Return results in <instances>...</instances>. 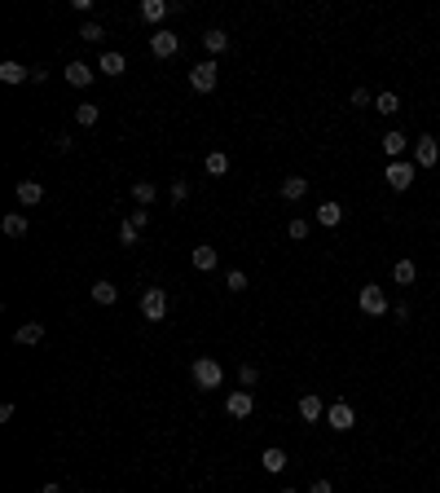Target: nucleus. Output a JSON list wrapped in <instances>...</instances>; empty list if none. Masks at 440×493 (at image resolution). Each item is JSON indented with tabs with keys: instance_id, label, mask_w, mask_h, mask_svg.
I'll list each match as a JSON object with an SVG mask.
<instances>
[{
	"instance_id": "21",
	"label": "nucleus",
	"mask_w": 440,
	"mask_h": 493,
	"mask_svg": "<svg viewBox=\"0 0 440 493\" xmlns=\"http://www.w3.org/2000/svg\"><path fill=\"white\" fill-rule=\"evenodd\" d=\"M97 71L115 79V75H124V71H128V62H124V53H102V62H97Z\"/></svg>"
},
{
	"instance_id": "28",
	"label": "nucleus",
	"mask_w": 440,
	"mask_h": 493,
	"mask_svg": "<svg viewBox=\"0 0 440 493\" xmlns=\"http://www.w3.org/2000/svg\"><path fill=\"white\" fill-rule=\"evenodd\" d=\"M154 194H159V190H154V180H137V185H133V199H137L141 207H150V203H154Z\"/></svg>"
},
{
	"instance_id": "17",
	"label": "nucleus",
	"mask_w": 440,
	"mask_h": 493,
	"mask_svg": "<svg viewBox=\"0 0 440 493\" xmlns=\"http://www.w3.org/2000/svg\"><path fill=\"white\" fill-rule=\"evenodd\" d=\"M260 467H265L269 475H278V471H286V454H282L278 445H269L265 454H260Z\"/></svg>"
},
{
	"instance_id": "25",
	"label": "nucleus",
	"mask_w": 440,
	"mask_h": 493,
	"mask_svg": "<svg viewBox=\"0 0 440 493\" xmlns=\"http://www.w3.org/2000/svg\"><path fill=\"white\" fill-rule=\"evenodd\" d=\"M317 221H321V225H331V229H335L339 221H344V207H339L335 199H331V203H321V207H317Z\"/></svg>"
},
{
	"instance_id": "3",
	"label": "nucleus",
	"mask_w": 440,
	"mask_h": 493,
	"mask_svg": "<svg viewBox=\"0 0 440 493\" xmlns=\"http://www.w3.org/2000/svg\"><path fill=\"white\" fill-rule=\"evenodd\" d=\"M189 374H194V383H199L203 392H207V388H220V379H225L220 361H211V357H199V361L189 366Z\"/></svg>"
},
{
	"instance_id": "37",
	"label": "nucleus",
	"mask_w": 440,
	"mask_h": 493,
	"mask_svg": "<svg viewBox=\"0 0 440 493\" xmlns=\"http://www.w3.org/2000/svg\"><path fill=\"white\" fill-rule=\"evenodd\" d=\"M308 493H335V485L331 480H313V485H308Z\"/></svg>"
},
{
	"instance_id": "16",
	"label": "nucleus",
	"mask_w": 440,
	"mask_h": 493,
	"mask_svg": "<svg viewBox=\"0 0 440 493\" xmlns=\"http://www.w3.org/2000/svg\"><path fill=\"white\" fill-rule=\"evenodd\" d=\"M405 145H410V137H405V133H396V128H392V133H383V155L392 159V163L405 155Z\"/></svg>"
},
{
	"instance_id": "32",
	"label": "nucleus",
	"mask_w": 440,
	"mask_h": 493,
	"mask_svg": "<svg viewBox=\"0 0 440 493\" xmlns=\"http://www.w3.org/2000/svg\"><path fill=\"white\" fill-rule=\"evenodd\" d=\"M255 379H260V370L251 366V361H247V366H238V383H242V388H251Z\"/></svg>"
},
{
	"instance_id": "30",
	"label": "nucleus",
	"mask_w": 440,
	"mask_h": 493,
	"mask_svg": "<svg viewBox=\"0 0 440 493\" xmlns=\"http://www.w3.org/2000/svg\"><path fill=\"white\" fill-rule=\"evenodd\" d=\"M225 287H229V291L238 295V291H247L251 282H247V273H242V269H229V273H225Z\"/></svg>"
},
{
	"instance_id": "8",
	"label": "nucleus",
	"mask_w": 440,
	"mask_h": 493,
	"mask_svg": "<svg viewBox=\"0 0 440 493\" xmlns=\"http://www.w3.org/2000/svg\"><path fill=\"white\" fill-rule=\"evenodd\" d=\"M251 409H255V401H251L247 388H238V392H229V397H225V414H229V419H247Z\"/></svg>"
},
{
	"instance_id": "9",
	"label": "nucleus",
	"mask_w": 440,
	"mask_h": 493,
	"mask_svg": "<svg viewBox=\"0 0 440 493\" xmlns=\"http://www.w3.org/2000/svg\"><path fill=\"white\" fill-rule=\"evenodd\" d=\"M176 48H181V40H176V36H172V31H168V27H159V31H150V53H154V58H172V53H176Z\"/></svg>"
},
{
	"instance_id": "33",
	"label": "nucleus",
	"mask_w": 440,
	"mask_h": 493,
	"mask_svg": "<svg viewBox=\"0 0 440 493\" xmlns=\"http://www.w3.org/2000/svg\"><path fill=\"white\" fill-rule=\"evenodd\" d=\"M79 40L97 44V40H102V27H97V22H84V27H79Z\"/></svg>"
},
{
	"instance_id": "1",
	"label": "nucleus",
	"mask_w": 440,
	"mask_h": 493,
	"mask_svg": "<svg viewBox=\"0 0 440 493\" xmlns=\"http://www.w3.org/2000/svg\"><path fill=\"white\" fill-rule=\"evenodd\" d=\"M356 304H361V313L366 317H383V313H392V304H387V295L379 291V282H366L361 295H356Z\"/></svg>"
},
{
	"instance_id": "14",
	"label": "nucleus",
	"mask_w": 440,
	"mask_h": 493,
	"mask_svg": "<svg viewBox=\"0 0 440 493\" xmlns=\"http://www.w3.org/2000/svg\"><path fill=\"white\" fill-rule=\"evenodd\" d=\"M13 339H18L22 348H36V343L44 339V326H40V322H22L18 331H13Z\"/></svg>"
},
{
	"instance_id": "5",
	"label": "nucleus",
	"mask_w": 440,
	"mask_h": 493,
	"mask_svg": "<svg viewBox=\"0 0 440 493\" xmlns=\"http://www.w3.org/2000/svg\"><path fill=\"white\" fill-rule=\"evenodd\" d=\"M216 71H220L216 62H199V67L189 71V88H194V93H211V88H216V79H220Z\"/></svg>"
},
{
	"instance_id": "7",
	"label": "nucleus",
	"mask_w": 440,
	"mask_h": 493,
	"mask_svg": "<svg viewBox=\"0 0 440 493\" xmlns=\"http://www.w3.org/2000/svg\"><path fill=\"white\" fill-rule=\"evenodd\" d=\"M414 163H418V168H436V163H440V141L436 137H418L414 141Z\"/></svg>"
},
{
	"instance_id": "27",
	"label": "nucleus",
	"mask_w": 440,
	"mask_h": 493,
	"mask_svg": "<svg viewBox=\"0 0 440 493\" xmlns=\"http://www.w3.org/2000/svg\"><path fill=\"white\" fill-rule=\"evenodd\" d=\"M392 277L401 287H414V277H418V269H414V260H396V269H392Z\"/></svg>"
},
{
	"instance_id": "15",
	"label": "nucleus",
	"mask_w": 440,
	"mask_h": 493,
	"mask_svg": "<svg viewBox=\"0 0 440 493\" xmlns=\"http://www.w3.org/2000/svg\"><path fill=\"white\" fill-rule=\"evenodd\" d=\"M189 260H194V269H203V273H211V269L220 265L216 246H194V251H189Z\"/></svg>"
},
{
	"instance_id": "18",
	"label": "nucleus",
	"mask_w": 440,
	"mask_h": 493,
	"mask_svg": "<svg viewBox=\"0 0 440 493\" xmlns=\"http://www.w3.org/2000/svg\"><path fill=\"white\" fill-rule=\"evenodd\" d=\"M97 119H102V106L97 102H79L75 106V124L79 128H97Z\"/></svg>"
},
{
	"instance_id": "38",
	"label": "nucleus",
	"mask_w": 440,
	"mask_h": 493,
	"mask_svg": "<svg viewBox=\"0 0 440 493\" xmlns=\"http://www.w3.org/2000/svg\"><path fill=\"white\" fill-rule=\"evenodd\" d=\"M392 317L396 322H410V304H392Z\"/></svg>"
},
{
	"instance_id": "35",
	"label": "nucleus",
	"mask_w": 440,
	"mask_h": 493,
	"mask_svg": "<svg viewBox=\"0 0 440 493\" xmlns=\"http://www.w3.org/2000/svg\"><path fill=\"white\" fill-rule=\"evenodd\" d=\"M189 199V185L185 180H172V203H185Z\"/></svg>"
},
{
	"instance_id": "40",
	"label": "nucleus",
	"mask_w": 440,
	"mask_h": 493,
	"mask_svg": "<svg viewBox=\"0 0 440 493\" xmlns=\"http://www.w3.org/2000/svg\"><path fill=\"white\" fill-rule=\"evenodd\" d=\"M282 493H300V489H282Z\"/></svg>"
},
{
	"instance_id": "13",
	"label": "nucleus",
	"mask_w": 440,
	"mask_h": 493,
	"mask_svg": "<svg viewBox=\"0 0 440 493\" xmlns=\"http://www.w3.org/2000/svg\"><path fill=\"white\" fill-rule=\"evenodd\" d=\"M18 203H22V207L44 203V185H40V180H18Z\"/></svg>"
},
{
	"instance_id": "20",
	"label": "nucleus",
	"mask_w": 440,
	"mask_h": 493,
	"mask_svg": "<svg viewBox=\"0 0 440 493\" xmlns=\"http://www.w3.org/2000/svg\"><path fill=\"white\" fill-rule=\"evenodd\" d=\"M304 194H308V176H286V180H282V199H286V203L304 199Z\"/></svg>"
},
{
	"instance_id": "6",
	"label": "nucleus",
	"mask_w": 440,
	"mask_h": 493,
	"mask_svg": "<svg viewBox=\"0 0 440 493\" xmlns=\"http://www.w3.org/2000/svg\"><path fill=\"white\" fill-rule=\"evenodd\" d=\"M383 176H387V185L401 194V190H410V185H414V163L396 159V163H387V172H383Z\"/></svg>"
},
{
	"instance_id": "12",
	"label": "nucleus",
	"mask_w": 440,
	"mask_h": 493,
	"mask_svg": "<svg viewBox=\"0 0 440 493\" xmlns=\"http://www.w3.org/2000/svg\"><path fill=\"white\" fill-rule=\"evenodd\" d=\"M300 419H304V423H317V419H326V405H321V397L304 392V397H300Z\"/></svg>"
},
{
	"instance_id": "39",
	"label": "nucleus",
	"mask_w": 440,
	"mask_h": 493,
	"mask_svg": "<svg viewBox=\"0 0 440 493\" xmlns=\"http://www.w3.org/2000/svg\"><path fill=\"white\" fill-rule=\"evenodd\" d=\"M40 493H62V485H53V480H48V485H44Z\"/></svg>"
},
{
	"instance_id": "22",
	"label": "nucleus",
	"mask_w": 440,
	"mask_h": 493,
	"mask_svg": "<svg viewBox=\"0 0 440 493\" xmlns=\"http://www.w3.org/2000/svg\"><path fill=\"white\" fill-rule=\"evenodd\" d=\"M203 168H207V176H225V172H229V155H225V150H211V155L203 159Z\"/></svg>"
},
{
	"instance_id": "23",
	"label": "nucleus",
	"mask_w": 440,
	"mask_h": 493,
	"mask_svg": "<svg viewBox=\"0 0 440 493\" xmlns=\"http://www.w3.org/2000/svg\"><path fill=\"white\" fill-rule=\"evenodd\" d=\"M93 300L102 304V308H110V304L119 300V287L115 282H93Z\"/></svg>"
},
{
	"instance_id": "36",
	"label": "nucleus",
	"mask_w": 440,
	"mask_h": 493,
	"mask_svg": "<svg viewBox=\"0 0 440 493\" xmlns=\"http://www.w3.org/2000/svg\"><path fill=\"white\" fill-rule=\"evenodd\" d=\"M348 102H352V106H374V97H370L366 88H352V97H348Z\"/></svg>"
},
{
	"instance_id": "11",
	"label": "nucleus",
	"mask_w": 440,
	"mask_h": 493,
	"mask_svg": "<svg viewBox=\"0 0 440 493\" xmlns=\"http://www.w3.org/2000/svg\"><path fill=\"white\" fill-rule=\"evenodd\" d=\"M97 79V67H88V62H71L67 67V84H75V88H88Z\"/></svg>"
},
{
	"instance_id": "34",
	"label": "nucleus",
	"mask_w": 440,
	"mask_h": 493,
	"mask_svg": "<svg viewBox=\"0 0 440 493\" xmlns=\"http://www.w3.org/2000/svg\"><path fill=\"white\" fill-rule=\"evenodd\" d=\"M286 234H291V238H295V242H300V238H308V221H300V216H295V221H291V225H286Z\"/></svg>"
},
{
	"instance_id": "24",
	"label": "nucleus",
	"mask_w": 440,
	"mask_h": 493,
	"mask_svg": "<svg viewBox=\"0 0 440 493\" xmlns=\"http://www.w3.org/2000/svg\"><path fill=\"white\" fill-rule=\"evenodd\" d=\"M31 71L22 67V62H0V79H5V84H22Z\"/></svg>"
},
{
	"instance_id": "31",
	"label": "nucleus",
	"mask_w": 440,
	"mask_h": 493,
	"mask_svg": "<svg viewBox=\"0 0 440 493\" xmlns=\"http://www.w3.org/2000/svg\"><path fill=\"white\" fill-rule=\"evenodd\" d=\"M137 238H141V229H137L133 221H124V225H119V242H124V246H137Z\"/></svg>"
},
{
	"instance_id": "19",
	"label": "nucleus",
	"mask_w": 440,
	"mask_h": 493,
	"mask_svg": "<svg viewBox=\"0 0 440 493\" xmlns=\"http://www.w3.org/2000/svg\"><path fill=\"white\" fill-rule=\"evenodd\" d=\"M203 48L207 53H225V48H229V31H220V27L203 31Z\"/></svg>"
},
{
	"instance_id": "29",
	"label": "nucleus",
	"mask_w": 440,
	"mask_h": 493,
	"mask_svg": "<svg viewBox=\"0 0 440 493\" xmlns=\"http://www.w3.org/2000/svg\"><path fill=\"white\" fill-rule=\"evenodd\" d=\"M374 110H379V114H396L401 110V97L396 93H379V97H374Z\"/></svg>"
},
{
	"instance_id": "10",
	"label": "nucleus",
	"mask_w": 440,
	"mask_h": 493,
	"mask_svg": "<svg viewBox=\"0 0 440 493\" xmlns=\"http://www.w3.org/2000/svg\"><path fill=\"white\" fill-rule=\"evenodd\" d=\"M172 9H176L172 0H141V9H137V13H141L145 22H163V18H168Z\"/></svg>"
},
{
	"instance_id": "4",
	"label": "nucleus",
	"mask_w": 440,
	"mask_h": 493,
	"mask_svg": "<svg viewBox=\"0 0 440 493\" xmlns=\"http://www.w3.org/2000/svg\"><path fill=\"white\" fill-rule=\"evenodd\" d=\"M326 423H331L335 432H352V427H356V409L348 401H335V405H326Z\"/></svg>"
},
{
	"instance_id": "26",
	"label": "nucleus",
	"mask_w": 440,
	"mask_h": 493,
	"mask_svg": "<svg viewBox=\"0 0 440 493\" xmlns=\"http://www.w3.org/2000/svg\"><path fill=\"white\" fill-rule=\"evenodd\" d=\"M0 229H5L9 238H22V234H27V216H22V211H9V216H5V225H0Z\"/></svg>"
},
{
	"instance_id": "2",
	"label": "nucleus",
	"mask_w": 440,
	"mask_h": 493,
	"mask_svg": "<svg viewBox=\"0 0 440 493\" xmlns=\"http://www.w3.org/2000/svg\"><path fill=\"white\" fill-rule=\"evenodd\" d=\"M141 317L145 322H163V317H168V291H163V287H145L141 291Z\"/></svg>"
}]
</instances>
